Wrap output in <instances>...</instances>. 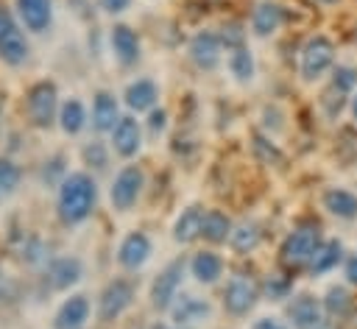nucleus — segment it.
I'll list each match as a JSON object with an SVG mask.
<instances>
[{"label": "nucleus", "mask_w": 357, "mask_h": 329, "mask_svg": "<svg viewBox=\"0 0 357 329\" xmlns=\"http://www.w3.org/2000/svg\"><path fill=\"white\" fill-rule=\"evenodd\" d=\"M95 201H98V187H95V178L89 173H67L59 184V217L67 223V226H75L81 220H86L95 209Z\"/></svg>", "instance_id": "f257e3e1"}, {"label": "nucleus", "mask_w": 357, "mask_h": 329, "mask_svg": "<svg viewBox=\"0 0 357 329\" xmlns=\"http://www.w3.org/2000/svg\"><path fill=\"white\" fill-rule=\"evenodd\" d=\"M324 243V237H321V229L315 226V223H304V226H298V229H293L287 237H284V243H282V262L287 265V268H307L310 262H312V257H315V251H318V245Z\"/></svg>", "instance_id": "f03ea898"}, {"label": "nucleus", "mask_w": 357, "mask_h": 329, "mask_svg": "<svg viewBox=\"0 0 357 329\" xmlns=\"http://www.w3.org/2000/svg\"><path fill=\"white\" fill-rule=\"evenodd\" d=\"M25 109H28V117L36 128H50L56 120H59V89L53 81H36L31 89H28V98H25Z\"/></svg>", "instance_id": "7ed1b4c3"}, {"label": "nucleus", "mask_w": 357, "mask_h": 329, "mask_svg": "<svg viewBox=\"0 0 357 329\" xmlns=\"http://www.w3.org/2000/svg\"><path fill=\"white\" fill-rule=\"evenodd\" d=\"M31 53V45L22 33V25L11 14V8L0 6V61L20 67Z\"/></svg>", "instance_id": "20e7f679"}, {"label": "nucleus", "mask_w": 357, "mask_h": 329, "mask_svg": "<svg viewBox=\"0 0 357 329\" xmlns=\"http://www.w3.org/2000/svg\"><path fill=\"white\" fill-rule=\"evenodd\" d=\"M335 64V45H332V39L329 36H324V33H315V36H310L307 42H304V47H301V78L304 81H318L329 67Z\"/></svg>", "instance_id": "39448f33"}, {"label": "nucleus", "mask_w": 357, "mask_h": 329, "mask_svg": "<svg viewBox=\"0 0 357 329\" xmlns=\"http://www.w3.org/2000/svg\"><path fill=\"white\" fill-rule=\"evenodd\" d=\"M142 187H145V173H142V167H139V164H126V167L114 176V181H112V190H109L112 206H114L117 212H128V209L137 204Z\"/></svg>", "instance_id": "423d86ee"}, {"label": "nucleus", "mask_w": 357, "mask_h": 329, "mask_svg": "<svg viewBox=\"0 0 357 329\" xmlns=\"http://www.w3.org/2000/svg\"><path fill=\"white\" fill-rule=\"evenodd\" d=\"M184 270H187L184 257L167 262L159 270V276L151 284V304H153V309H170L173 307V301L178 296V287H181V279H184Z\"/></svg>", "instance_id": "0eeeda50"}, {"label": "nucleus", "mask_w": 357, "mask_h": 329, "mask_svg": "<svg viewBox=\"0 0 357 329\" xmlns=\"http://www.w3.org/2000/svg\"><path fill=\"white\" fill-rule=\"evenodd\" d=\"M257 298H259V284L251 276H245V273L231 276L226 290H223V307H226V312H231L237 318L248 315L251 307L257 304Z\"/></svg>", "instance_id": "6e6552de"}, {"label": "nucleus", "mask_w": 357, "mask_h": 329, "mask_svg": "<svg viewBox=\"0 0 357 329\" xmlns=\"http://www.w3.org/2000/svg\"><path fill=\"white\" fill-rule=\"evenodd\" d=\"M287 318L293 321L296 329H326L329 326V321H324V301H318L310 293H298L290 301Z\"/></svg>", "instance_id": "1a4fd4ad"}, {"label": "nucleus", "mask_w": 357, "mask_h": 329, "mask_svg": "<svg viewBox=\"0 0 357 329\" xmlns=\"http://www.w3.org/2000/svg\"><path fill=\"white\" fill-rule=\"evenodd\" d=\"M134 298V287L131 282L126 279H112L103 290H100V298H98V315L100 321H114Z\"/></svg>", "instance_id": "9d476101"}, {"label": "nucleus", "mask_w": 357, "mask_h": 329, "mask_svg": "<svg viewBox=\"0 0 357 329\" xmlns=\"http://www.w3.org/2000/svg\"><path fill=\"white\" fill-rule=\"evenodd\" d=\"M190 59L198 70H215L220 64V50H223V42H220V33L215 31H198L192 39H190Z\"/></svg>", "instance_id": "9b49d317"}, {"label": "nucleus", "mask_w": 357, "mask_h": 329, "mask_svg": "<svg viewBox=\"0 0 357 329\" xmlns=\"http://www.w3.org/2000/svg\"><path fill=\"white\" fill-rule=\"evenodd\" d=\"M112 148L117 156L131 159L142 148V125L134 117H120V123L112 128Z\"/></svg>", "instance_id": "f8f14e48"}, {"label": "nucleus", "mask_w": 357, "mask_h": 329, "mask_svg": "<svg viewBox=\"0 0 357 329\" xmlns=\"http://www.w3.org/2000/svg\"><path fill=\"white\" fill-rule=\"evenodd\" d=\"M151 257V240L145 231H128L117 248V262L126 268V270H137L148 262Z\"/></svg>", "instance_id": "ddd939ff"}, {"label": "nucleus", "mask_w": 357, "mask_h": 329, "mask_svg": "<svg viewBox=\"0 0 357 329\" xmlns=\"http://www.w3.org/2000/svg\"><path fill=\"white\" fill-rule=\"evenodd\" d=\"M17 14L31 33H45L53 22V0H17Z\"/></svg>", "instance_id": "4468645a"}, {"label": "nucleus", "mask_w": 357, "mask_h": 329, "mask_svg": "<svg viewBox=\"0 0 357 329\" xmlns=\"http://www.w3.org/2000/svg\"><path fill=\"white\" fill-rule=\"evenodd\" d=\"M204 215L206 212H204L201 204H190L187 209H181V215L173 223V240L178 245H187V243L198 240L201 237V229H204Z\"/></svg>", "instance_id": "2eb2a0df"}, {"label": "nucleus", "mask_w": 357, "mask_h": 329, "mask_svg": "<svg viewBox=\"0 0 357 329\" xmlns=\"http://www.w3.org/2000/svg\"><path fill=\"white\" fill-rule=\"evenodd\" d=\"M170 312H173V321H176L178 326H190V323L206 321L212 309H209V301H206V298H198V296L184 293V296H176Z\"/></svg>", "instance_id": "dca6fc26"}, {"label": "nucleus", "mask_w": 357, "mask_h": 329, "mask_svg": "<svg viewBox=\"0 0 357 329\" xmlns=\"http://www.w3.org/2000/svg\"><path fill=\"white\" fill-rule=\"evenodd\" d=\"M109 42H112V50H114L120 64H137V59H139L137 31H131L128 25H114L112 33H109Z\"/></svg>", "instance_id": "f3484780"}, {"label": "nucleus", "mask_w": 357, "mask_h": 329, "mask_svg": "<svg viewBox=\"0 0 357 329\" xmlns=\"http://www.w3.org/2000/svg\"><path fill=\"white\" fill-rule=\"evenodd\" d=\"M117 123H120V109H117L114 95L106 92V89L95 92V100H92V128L95 131H112Z\"/></svg>", "instance_id": "a211bd4d"}, {"label": "nucleus", "mask_w": 357, "mask_h": 329, "mask_svg": "<svg viewBox=\"0 0 357 329\" xmlns=\"http://www.w3.org/2000/svg\"><path fill=\"white\" fill-rule=\"evenodd\" d=\"M86 318H89V298L78 293V296H70V298L59 307V312H56V318H53V326H56V329H78Z\"/></svg>", "instance_id": "6ab92c4d"}, {"label": "nucleus", "mask_w": 357, "mask_h": 329, "mask_svg": "<svg viewBox=\"0 0 357 329\" xmlns=\"http://www.w3.org/2000/svg\"><path fill=\"white\" fill-rule=\"evenodd\" d=\"M282 22H284L282 6H279V3H271V0H262V3L254 8V14H251V31H254L257 36H271V33H276V31L282 28Z\"/></svg>", "instance_id": "aec40b11"}, {"label": "nucleus", "mask_w": 357, "mask_h": 329, "mask_svg": "<svg viewBox=\"0 0 357 329\" xmlns=\"http://www.w3.org/2000/svg\"><path fill=\"white\" fill-rule=\"evenodd\" d=\"M123 98H126L128 109H134V112H151L156 106V100H159V86L151 78H137V81H131L126 86V95Z\"/></svg>", "instance_id": "412c9836"}, {"label": "nucleus", "mask_w": 357, "mask_h": 329, "mask_svg": "<svg viewBox=\"0 0 357 329\" xmlns=\"http://www.w3.org/2000/svg\"><path fill=\"white\" fill-rule=\"evenodd\" d=\"M321 201H324V209L335 217H343V220L357 217V195L343 187H329Z\"/></svg>", "instance_id": "4be33fe9"}, {"label": "nucleus", "mask_w": 357, "mask_h": 329, "mask_svg": "<svg viewBox=\"0 0 357 329\" xmlns=\"http://www.w3.org/2000/svg\"><path fill=\"white\" fill-rule=\"evenodd\" d=\"M190 273L195 276V282L212 284V282H218L220 273H223V259H220L215 251H198V254L190 259Z\"/></svg>", "instance_id": "5701e85b"}, {"label": "nucleus", "mask_w": 357, "mask_h": 329, "mask_svg": "<svg viewBox=\"0 0 357 329\" xmlns=\"http://www.w3.org/2000/svg\"><path fill=\"white\" fill-rule=\"evenodd\" d=\"M81 279V262L75 257H59L50 262L47 268V282L56 287V290H64L70 284H75Z\"/></svg>", "instance_id": "b1692460"}, {"label": "nucleus", "mask_w": 357, "mask_h": 329, "mask_svg": "<svg viewBox=\"0 0 357 329\" xmlns=\"http://www.w3.org/2000/svg\"><path fill=\"white\" fill-rule=\"evenodd\" d=\"M340 259H343V245H340V240H324V243L318 245V251H315V257H312V262H310L307 268H310L312 276H321V273L337 268Z\"/></svg>", "instance_id": "393cba45"}, {"label": "nucleus", "mask_w": 357, "mask_h": 329, "mask_svg": "<svg viewBox=\"0 0 357 329\" xmlns=\"http://www.w3.org/2000/svg\"><path fill=\"white\" fill-rule=\"evenodd\" d=\"M231 220H229V215L226 212H220V209H209L206 215H204V229H201V237L204 240H209V243H226L229 237H231Z\"/></svg>", "instance_id": "a878e982"}, {"label": "nucleus", "mask_w": 357, "mask_h": 329, "mask_svg": "<svg viewBox=\"0 0 357 329\" xmlns=\"http://www.w3.org/2000/svg\"><path fill=\"white\" fill-rule=\"evenodd\" d=\"M84 123H86L84 103H81L78 98H67V100L61 103V109H59V125H61V131L73 137V134H78V131L84 128Z\"/></svg>", "instance_id": "bb28decb"}, {"label": "nucleus", "mask_w": 357, "mask_h": 329, "mask_svg": "<svg viewBox=\"0 0 357 329\" xmlns=\"http://www.w3.org/2000/svg\"><path fill=\"white\" fill-rule=\"evenodd\" d=\"M229 70H231V75H234L240 84H248V81L254 78V72H257L254 53H251L245 45H243V47L229 50Z\"/></svg>", "instance_id": "cd10ccee"}, {"label": "nucleus", "mask_w": 357, "mask_h": 329, "mask_svg": "<svg viewBox=\"0 0 357 329\" xmlns=\"http://www.w3.org/2000/svg\"><path fill=\"white\" fill-rule=\"evenodd\" d=\"M262 240V231L257 223H240L231 229V237H229V245L237 251V254H251Z\"/></svg>", "instance_id": "c85d7f7f"}, {"label": "nucleus", "mask_w": 357, "mask_h": 329, "mask_svg": "<svg viewBox=\"0 0 357 329\" xmlns=\"http://www.w3.org/2000/svg\"><path fill=\"white\" fill-rule=\"evenodd\" d=\"M351 307V298L343 287H329L326 296H324V312L332 315V318H343Z\"/></svg>", "instance_id": "c756f323"}, {"label": "nucleus", "mask_w": 357, "mask_h": 329, "mask_svg": "<svg viewBox=\"0 0 357 329\" xmlns=\"http://www.w3.org/2000/svg\"><path fill=\"white\" fill-rule=\"evenodd\" d=\"M332 89H337L340 95H349L357 89V70L349 64H337L332 67Z\"/></svg>", "instance_id": "7c9ffc66"}, {"label": "nucleus", "mask_w": 357, "mask_h": 329, "mask_svg": "<svg viewBox=\"0 0 357 329\" xmlns=\"http://www.w3.org/2000/svg\"><path fill=\"white\" fill-rule=\"evenodd\" d=\"M20 184V167L11 159H0V201L8 198Z\"/></svg>", "instance_id": "2f4dec72"}, {"label": "nucleus", "mask_w": 357, "mask_h": 329, "mask_svg": "<svg viewBox=\"0 0 357 329\" xmlns=\"http://www.w3.org/2000/svg\"><path fill=\"white\" fill-rule=\"evenodd\" d=\"M262 290H265V296H268L271 301H279V298H284V296L290 293V279L282 276V273H271V276L265 279Z\"/></svg>", "instance_id": "473e14b6"}, {"label": "nucleus", "mask_w": 357, "mask_h": 329, "mask_svg": "<svg viewBox=\"0 0 357 329\" xmlns=\"http://www.w3.org/2000/svg\"><path fill=\"white\" fill-rule=\"evenodd\" d=\"M220 42L226 45V50L243 47V45H245V31H243L237 22H229V25L220 28Z\"/></svg>", "instance_id": "72a5a7b5"}, {"label": "nucleus", "mask_w": 357, "mask_h": 329, "mask_svg": "<svg viewBox=\"0 0 357 329\" xmlns=\"http://www.w3.org/2000/svg\"><path fill=\"white\" fill-rule=\"evenodd\" d=\"M84 159H86V164L106 167V151H103V145H100V142H89V145L84 148Z\"/></svg>", "instance_id": "f704fd0d"}, {"label": "nucleus", "mask_w": 357, "mask_h": 329, "mask_svg": "<svg viewBox=\"0 0 357 329\" xmlns=\"http://www.w3.org/2000/svg\"><path fill=\"white\" fill-rule=\"evenodd\" d=\"M148 128H151L153 137L162 134V131L167 128V112H165V109H151V114H148Z\"/></svg>", "instance_id": "c9c22d12"}, {"label": "nucleus", "mask_w": 357, "mask_h": 329, "mask_svg": "<svg viewBox=\"0 0 357 329\" xmlns=\"http://www.w3.org/2000/svg\"><path fill=\"white\" fill-rule=\"evenodd\" d=\"M343 276H346L349 284L357 287V254H349V257L343 259Z\"/></svg>", "instance_id": "e433bc0d"}, {"label": "nucleus", "mask_w": 357, "mask_h": 329, "mask_svg": "<svg viewBox=\"0 0 357 329\" xmlns=\"http://www.w3.org/2000/svg\"><path fill=\"white\" fill-rule=\"evenodd\" d=\"M128 3H131V0H98V6H100L106 14H120V11L128 8Z\"/></svg>", "instance_id": "4c0bfd02"}, {"label": "nucleus", "mask_w": 357, "mask_h": 329, "mask_svg": "<svg viewBox=\"0 0 357 329\" xmlns=\"http://www.w3.org/2000/svg\"><path fill=\"white\" fill-rule=\"evenodd\" d=\"M251 329H287V326H284L279 318H259Z\"/></svg>", "instance_id": "58836bf2"}, {"label": "nucleus", "mask_w": 357, "mask_h": 329, "mask_svg": "<svg viewBox=\"0 0 357 329\" xmlns=\"http://www.w3.org/2000/svg\"><path fill=\"white\" fill-rule=\"evenodd\" d=\"M351 117H354V120H357V92H354V95H351Z\"/></svg>", "instance_id": "ea45409f"}, {"label": "nucleus", "mask_w": 357, "mask_h": 329, "mask_svg": "<svg viewBox=\"0 0 357 329\" xmlns=\"http://www.w3.org/2000/svg\"><path fill=\"white\" fill-rule=\"evenodd\" d=\"M151 329H173V326H167V323H153Z\"/></svg>", "instance_id": "a19ab883"}, {"label": "nucleus", "mask_w": 357, "mask_h": 329, "mask_svg": "<svg viewBox=\"0 0 357 329\" xmlns=\"http://www.w3.org/2000/svg\"><path fill=\"white\" fill-rule=\"evenodd\" d=\"M318 3H324V6H332V3H337V0H318Z\"/></svg>", "instance_id": "79ce46f5"}, {"label": "nucleus", "mask_w": 357, "mask_h": 329, "mask_svg": "<svg viewBox=\"0 0 357 329\" xmlns=\"http://www.w3.org/2000/svg\"><path fill=\"white\" fill-rule=\"evenodd\" d=\"M354 42H357V36H354Z\"/></svg>", "instance_id": "37998d69"}]
</instances>
